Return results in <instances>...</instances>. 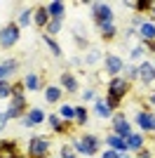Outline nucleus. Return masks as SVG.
Segmentation results:
<instances>
[{"label": "nucleus", "mask_w": 155, "mask_h": 158, "mask_svg": "<svg viewBox=\"0 0 155 158\" xmlns=\"http://www.w3.org/2000/svg\"><path fill=\"white\" fill-rule=\"evenodd\" d=\"M136 123L143 127V130H155V116L148 111H139L136 113Z\"/></svg>", "instance_id": "9b49d317"}, {"label": "nucleus", "mask_w": 155, "mask_h": 158, "mask_svg": "<svg viewBox=\"0 0 155 158\" xmlns=\"http://www.w3.org/2000/svg\"><path fill=\"white\" fill-rule=\"evenodd\" d=\"M31 12L33 10H21V14H19V24L21 26H26V24L31 21Z\"/></svg>", "instance_id": "c85d7f7f"}, {"label": "nucleus", "mask_w": 155, "mask_h": 158, "mask_svg": "<svg viewBox=\"0 0 155 158\" xmlns=\"http://www.w3.org/2000/svg\"><path fill=\"white\" fill-rule=\"evenodd\" d=\"M150 104H155V94H153V97H150Z\"/></svg>", "instance_id": "ea45409f"}, {"label": "nucleus", "mask_w": 155, "mask_h": 158, "mask_svg": "<svg viewBox=\"0 0 155 158\" xmlns=\"http://www.w3.org/2000/svg\"><path fill=\"white\" fill-rule=\"evenodd\" d=\"M45 111L42 109H31V111L26 113V118H24V125H28V127H35V125H40V123H45Z\"/></svg>", "instance_id": "423d86ee"}, {"label": "nucleus", "mask_w": 155, "mask_h": 158, "mask_svg": "<svg viewBox=\"0 0 155 158\" xmlns=\"http://www.w3.org/2000/svg\"><path fill=\"white\" fill-rule=\"evenodd\" d=\"M125 144H127V149L141 151V149H143V137H141V135H134V132H132V135H129V137L125 139Z\"/></svg>", "instance_id": "4468645a"}, {"label": "nucleus", "mask_w": 155, "mask_h": 158, "mask_svg": "<svg viewBox=\"0 0 155 158\" xmlns=\"http://www.w3.org/2000/svg\"><path fill=\"white\" fill-rule=\"evenodd\" d=\"M47 149H50V142H47L45 137H33L31 144H28V156L31 158H42L47 153Z\"/></svg>", "instance_id": "7ed1b4c3"}, {"label": "nucleus", "mask_w": 155, "mask_h": 158, "mask_svg": "<svg viewBox=\"0 0 155 158\" xmlns=\"http://www.w3.org/2000/svg\"><path fill=\"white\" fill-rule=\"evenodd\" d=\"M139 33L143 35V40H155V24H150V21L139 24Z\"/></svg>", "instance_id": "ddd939ff"}, {"label": "nucleus", "mask_w": 155, "mask_h": 158, "mask_svg": "<svg viewBox=\"0 0 155 158\" xmlns=\"http://www.w3.org/2000/svg\"><path fill=\"white\" fill-rule=\"evenodd\" d=\"M61 116H64V118H75V109H71V106H61Z\"/></svg>", "instance_id": "7c9ffc66"}, {"label": "nucleus", "mask_w": 155, "mask_h": 158, "mask_svg": "<svg viewBox=\"0 0 155 158\" xmlns=\"http://www.w3.org/2000/svg\"><path fill=\"white\" fill-rule=\"evenodd\" d=\"M61 158H75V149L73 146H64L61 149Z\"/></svg>", "instance_id": "473e14b6"}, {"label": "nucleus", "mask_w": 155, "mask_h": 158, "mask_svg": "<svg viewBox=\"0 0 155 158\" xmlns=\"http://www.w3.org/2000/svg\"><path fill=\"white\" fill-rule=\"evenodd\" d=\"M45 99H47V104H57L59 99H61V87L59 85H50L45 90Z\"/></svg>", "instance_id": "f8f14e48"}, {"label": "nucleus", "mask_w": 155, "mask_h": 158, "mask_svg": "<svg viewBox=\"0 0 155 158\" xmlns=\"http://www.w3.org/2000/svg\"><path fill=\"white\" fill-rule=\"evenodd\" d=\"M122 59H120V57H113V54H110V57H106V69H108L110 73H117V71H122Z\"/></svg>", "instance_id": "2eb2a0df"}, {"label": "nucleus", "mask_w": 155, "mask_h": 158, "mask_svg": "<svg viewBox=\"0 0 155 158\" xmlns=\"http://www.w3.org/2000/svg\"><path fill=\"white\" fill-rule=\"evenodd\" d=\"M153 14H155V5H153Z\"/></svg>", "instance_id": "a19ab883"}, {"label": "nucleus", "mask_w": 155, "mask_h": 158, "mask_svg": "<svg viewBox=\"0 0 155 158\" xmlns=\"http://www.w3.org/2000/svg\"><path fill=\"white\" fill-rule=\"evenodd\" d=\"M141 158H153V156H150V153H146V151H143V153H141Z\"/></svg>", "instance_id": "58836bf2"}, {"label": "nucleus", "mask_w": 155, "mask_h": 158, "mask_svg": "<svg viewBox=\"0 0 155 158\" xmlns=\"http://www.w3.org/2000/svg\"><path fill=\"white\" fill-rule=\"evenodd\" d=\"M134 10H139V12H148V10H153V2H150V0H139V2H134Z\"/></svg>", "instance_id": "a878e982"}, {"label": "nucleus", "mask_w": 155, "mask_h": 158, "mask_svg": "<svg viewBox=\"0 0 155 158\" xmlns=\"http://www.w3.org/2000/svg\"><path fill=\"white\" fill-rule=\"evenodd\" d=\"M127 76L129 78H139V69H127Z\"/></svg>", "instance_id": "e433bc0d"}, {"label": "nucleus", "mask_w": 155, "mask_h": 158, "mask_svg": "<svg viewBox=\"0 0 155 158\" xmlns=\"http://www.w3.org/2000/svg\"><path fill=\"white\" fill-rule=\"evenodd\" d=\"M82 97H85V99H94V92H92V90H85Z\"/></svg>", "instance_id": "4c0bfd02"}, {"label": "nucleus", "mask_w": 155, "mask_h": 158, "mask_svg": "<svg viewBox=\"0 0 155 158\" xmlns=\"http://www.w3.org/2000/svg\"><path fill=\"white\" fill-rule=\"evenodd\" d=\"M103 158H122V156H120V151L110 149V151H106V153H103Z\"/></svg>", "instance_id": "f704fd0d"}, {"label": "nucleus", "mask_w": 155, "mask_h": 158, "mask_svg": "<svg viewBox=\"0 0 155 158\" xmlns=\"http://www.w3.org/2000/svg\"><path fill=\"white\" fill-rule=\"evenodd\" d=\"M14 69H17V59L2 61V64H0V80H5V76H7V73H12Z\"/></svg>", "instance_id": "412c9836"}, {"label": "nucleus", "mask_w": 155, "mask_h": 158, "mask_svg": "<svg viewBox=\"0 0 155 158\" xmlns=\"http://www.w3.org/2000/svg\"><path fill=\"white\" fill-rule=\"evenodd\" d=\"M75 120H78V125H85V123H87V111H85L82 106L75 109Z\"/></svg>", "instance_id": "bb28decb"}, {"label": "nucleus", "mask_w": 155, "mask_h": 158, "mask_svg": "<svg viewBox=\"0 0 155 158\" xmlns=\"http://www.w3.org/2000/svg\"><path fill=\"white\" fill-rule=\"evenodd\" d=\"M139 78H141L146 85H153V80H155V66L148 64V61H143V64L139 66Z\"/></svg>", "instance_id": "1a4fd4ad"}, {"label": "nucleus", "mask_w": 155, "mask_h": 158, "mask_svg": "<svg viewBox=\"0 0 155 158\" xmlns=\"http://www.w3.org/2000/svg\"><path fill=\"white\" fill-rule=\"evenodd\" d=\"M45 40H47V45H50L52 54H57V57H59V54H61V50H59V45H57V43H54V40L50 38V35H47V33H45Z\"/></svg>", "instance_id": "c756f323"}, {"label": "nucleus", "mask_w": 155, "mask_h": 158, "mask_svg": "<svg viewBox=\"0 0 155 158\" xmlns=\"http://www.w3.org/2000/svg\"><path fill=\"white\" fill-rule=\"evenodd\" d=\"M61 85H64L68 92H75V90H78V80L73 78L71 73H64V76H61Z\"/></svg>", "instance_id": "aec40b11"}, {"label": "nucleus", "mask_w": 155, "mask_h": 158, "mask_svg": "<svg viewBox=\"0 0 155 158\" xmlns=\"http://www.w3.org/2000/svg\"><path fill=\"white\" fill-rule=\"evenodd\" d=\"M106 104H108V109H110V111H115L117 106H120V99H117V97H110V94H108V99H106Z\"/></svg>", "instance_id": "2f4dec72"}, {"label": "nucleus", "mask_w": 155, "mask_h": 158, "mask_svg": "<svg viewBox=\"0 0 155 158\" xmlns=\"http://www.w3.org/2000/svg\"><path fill=\"white\" fill-rule=\"evenodd\" d=\"M92 14H94V21H113V10L103 2H94L92 5Z\"/></svg>", "instance_id": "20e7f679"}, {"label": "nucleus", "mask_w": 155, "mask_h": 158, "mask_svg": "<svg viewBox=\"0 0 155 158\" xmlns=\"http://www.w3.org/2000/svg\"><path fill=\"white\" fill-rule=\"evenodd\" d=\"M35 24H38L40 28H47V24H50V14H47V7H40V10H35Z\"/></svg>", "instance_id": "dca6fc26"}, {"label": "nucleus", "mask_w": 155, "mask_h": 158, "mask_svg": "<svg viewBox=\"0 0 155 158\" xmlns=\"http://www.w3.org/2000/svg\"><path fill=\"white\" fill-rule=\"evenodd\" d=\"M113 127H115V135H117V137H122V139H127L129 135H132L129 123L122 118V116H115V118H113Z\"/></svg>", "instance_id": "9d476101"}, {"label": "nucleus", "mask_w": 155, "mask_h": 158, "mask_svg": "<svg viewBox=\"0 0 155 158\" xmlns=\"http://www.w3.org/2000/svg\"><path fill=\"white\" fill-rule=\"evenodd\" d=\"M24 87H26V85H21V83L12 85V94H14V97H24Z\"/></svg>", "instance_id": "72a5a7b5"}, {"label": "nucleus", "mask_w": 155, "mask_h": 158, "mask_svg": "<svg viewBox=\"0 0 155 158\" xmlns=\"http://www.w3.org/2000/svg\"><path fill=\"white\" fill-rule=\"evenodd\" d=\"M50 125H52V130H57V132H61L64 130V123H61V120H59V116H50Z\"/></svg>", "instance_id": "cd10ccee"}, {"label": "nucleus", "mask_w": 155, "mask_h": 158, "mask_svg": "<svg viewBox=\"0 0 155 158\" xmlns=\"http://www.w3.org/2000/svg\"><path fill=\"white\" fill-rule=\"evenodd\" d=\"M19 158H24V156H19Z\"/></svg>", "instance_id": "79ce46f5"}, {"label": "nucleus", "mask_w": 155, "mask_h": 158, "mask_svg": "<svg viewBox=\"0 0 155 158\" xmlns=\"http://www.w3.org/2000/svg\"><path fill=\"white\" fill-rule=\"evenodd\" d=\"M17 40H19V26L17 24H7V26L0 28V45L2 47L17 45Z\"/></svg>", "instance_id": "f03ea898"}, {"label": "nucleus", "mask_w": 155, "mask_h": 158, "mask_svg": "<svg viewBox=\"0 0 155 158\" xmlns=\"http://www.w3.org/2000/svg\"><path fill=\"white\" fill-rule=\"evenodd\" d=\"M73 149L80 153H87V156H94V153L99 151V139L94 137V135H87V137L82 139H75L73 142Z\"/></svg>", "instance_id": "f257e3e1"}, {"label": "nucleus", "mask_w": 155, "mask_h": 158, "mask_svg": "<svg viewBox=\"0 0 155 158\" xmlns=\"http://www.w3.org/2000/svg\"><path fill=\"white\" fill-rule=\"evenodd\" d=\"M7 120H10V116H7V113H0V130L7 125Z\"/></svg>", "instance_id": "c9c22d12"}, {"label": "nucleus", "mask_w": 155, "mask_h": 158, "mask_svg": "<svg viewBox=\"0 0 155 158\" xmlns=\"http://www.w3.org/2000/svg\"><path fill=\"white\" fill-rule=\"evenodd\" d=\"M97 26L101 28L103 38H113V35H115V24H113V21H99Z\"/></svg>", "instance_id": "6ab92c4d"}, {"label": "nucleus", "mask_w": 155, "mask_h": 158, "mask_svg": "<svg viewBox=\"0 0 155 158\" xmlns=\"http://www.w3.org/2000/svg\"><path fill=\"white\" fill-rule=\"evenodd\" d=\"M26 111V99L24 97H14L12 99V104H10V109H7V116L10 118H21V113Z\"/></svg>", "instance_id": "0eeeda50"}, {"label": "nucleus", "mask_w": 155, "mask_h": 158, "mask_svg": "<svg viewBox=\"0 0 155 158\" xmlns=\"http://www.w3.org/2000/svg\"><path fill=\"white\" fill-rule=\"evenodd\" d=\"M12 94V85L7 83V80H0V99H5Z\"/></svg>", "instance_id": "393cba45"}, {"label": "nucleus", "mask_w": 155, "mask_h": 158, "mask_svg": "<svg viewBox=\"0 0 155 158\" xmlns=\"http://www.w3.org/2000/svg\"><path fill=\"white\" fill-rule=\"evenodd\" d=\"M59 31H61V19H52L50 24H47V35L52 38V35H57Z\"/></svg>", "instance_id": "b1692460"}, {"label": "nucleus", "mask_w": 155, "mask_h": 158, "mask_svg": "<svg viewBox=\"0 0 155 158\" xmlns=\"http://www.w3.org/2000/svg\"><path fill=\"white\" fill-rule=\"evenodd\" d=\"M0 158H19V146H17V142H12V139L0 142Z\"/></svg>", "instance_id": "6e6552de"}, {"label": "nucleus", "mask_w": 155, "mask_h": 158, "mask_svg": "<svg viewBox=\"0 0 155 158\" xmlns=\"http://www.w3.org/2000/svg\"><path fill=\"white\" fill-rule=\"evenodd\" d=\"M106 142H108V146H110V149H115V151H125V149H127L125 139H122V137H117V135H110Z\"/></svg>", "instance_id": "a211bd4d"}, {"label": "nucleus", "mask_w": 155, "mask_h": 158, "mask_svg": "<svg viewBox=\"0 0 155 158\" xmlns=\"http://www.w3.org/2000/svg\"><path fill=\"white\" fill-rule=\"evenodd\" d=\"M129 92V83L127 80H122V78H113L110 80V85H108V94L110 97H122V94H127Z\"/></svg>", "instance_id": "39448f33"}, {"label": "nucleus", "mask_w": 155, "mask_h": 158, "mask_svg": "<svg viewBox=\"0 0 155 158\" xmlns=\"http://www.w3.org/2000/svg\"><path fill=\"white\" fill-rule=\"evenodd\" d=\"M64 10H66V5L57 0V2H52V5L47 7V14H52L54 19H61V17H64Z\"/></svg>", "instance_id": "f3484780"}, {"label": "nucleus", "mask_w": 155, "mask_h": 158, "mask_svg": "<svg viewBox=\"0 0 155 158\" xmlns=\"http://www.w3.org/2000/svg\"><path fill=\"white\" fill-rule=\"evenodd\" d=\"M24 85L28 87V90H38V87H40V78L35 76V73H28L26 80H24Z\"/></svg>", "instance_id": "4be33fe9"}, {"label": "nucleus", "mask_w": 155, "mask_h": 158, "mask_svg": "<svg viewBox=\"0 0 155 158\" xmlns=\"http://www.w3.org/2000/svg\"><path fill=\"white\" fill-rule=\"evenodd\" d=\"M94 111H97L101 118H108L110 113H113V111L108 109V104H106V102H97V104H94Z\"/></svg>", "instance_id": "5701e85b"}]
</instances>
